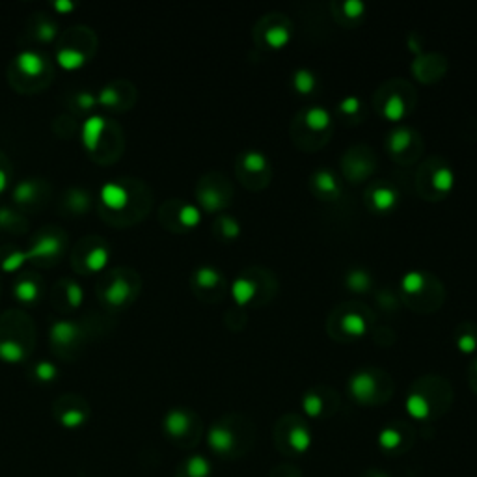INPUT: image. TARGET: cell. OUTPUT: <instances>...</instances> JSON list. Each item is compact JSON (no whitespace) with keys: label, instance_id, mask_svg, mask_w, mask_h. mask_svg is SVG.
I'll list each match as a JSON object with an SVG mask.
<instances>
[{"label":"cell","instance_id":"54","mask_svg":"<svg viewBox=\"0 0 477 477\" xmlns=\"http://www.w3.org/2000/svg\"><path fill=\"white\" fill-rule=\"evenodd\" d=\"M476 371H477V362H476Z\"/></svg>","mask_w":477,"mask_h":477},{"label":"cell","instance_id":"37","mask_svg":"<svg viewBox=\"0 0 477 477\" xmlns=\"http://www.w3.org/2000/svg\"><path fill=\"white\" fill-rule=\"evenodd\" d=\"M267 166V157L261 151H248L245 155V168L250 172H261Z\"/></svg>","mask_w":477,"mask_h":477},{"label":"cell","instance_id":"31","mask_svg":"<svg viewBox=\"0 0 477 477\" xmlns=\"http://www.w3.org/2000/svg\"><path fill=\"white\" fill-rule=\"evenodd\" d=\"M196 282L201 287H215L220 282V274L215 267H199L196 271Z\"/></svg>","mask_w":477,"mask_h":477},{"label":"cell","instance_id":"44","mask_svg":"<svg viewBox=\"0 0 477 477\" xmlns=\"http://www.w3.org/2000/svg\"><path fill=\"white\" fill-rule=\"evenodd\" d=\"M343 10H345V14L349 15V17H358V15L364 14L365 4L362 2V0H345Z\"/></svg>","mask_w":477,"mask_h":477},{"label":"cell","instance_id":"6","mask_svg":"<svg viewBox=\"0 0 477 477\" xmlns=\"http://www.w3.org/2000/svg\"><path fill=\"white\" fill-rule=\"evenodd\" d=\"M212 466L204 455L194 453L186 457L183 463H179L175 476L173 477H211Z\"/></svg>","mask_w":477,"mask_h":477},{"label":"cell","instance_id":"52","mask_svg":"<svg viewBox=\"0 0 477 477\" xmlns=\"http://www.w3.org/2000/svg\"><path fill=\"white\" fill-rule=\"evenodd\" d=\"M365 477H388L386 474H382V472H377V470H371L365 474Z\"/></svg>","mask_w":477,"mask_h":477},{"label":"cell","instance_id":"19","mask_svg":"<svg viewBox=\"0 0 477 477\" xmlns=\"http://www.w3.org/2000/svg\"><path fill=\"white\" fill-rule=\"evenodd\" d=\"M14 293L17 300L25 302V304H30V302H36L38 297H40V287L32 280H21L19 284L14 287Z\"/></svg>","mask_w":477,"mask_h":477},{"label":"cell","instance_id":"20","mask_svg":"<svg viewBox=\"0 0 477 477\" xmlns=\"http://www.w3.org/2000/svg\"><path fill=\"white\" fill-rule=\"evenodd\" d=\"M371 201L377 209L386 211V209L393 207V204L398 201V193L393 188H390V186H377L371 194Z\"/></svg>","mask_w":477,"mask_h":477},{"label":"cell","instance_id":"39","mask_svg":"<svg viewBox=\"0 0 477 477\" xmlns=\"http://www.w3.org/2000/svg\"><path fill=\"white\" fill-rule=\"evenodd\" d=\"M66 297H67V302H69V306L79 308V306L82 304V300H84V289H82L79 284L69 282V284L66 285Z\"/></svg>","mask_w":477,"mask_h":477},{"label":"cell","instance_id":"30","mask_svg":"<svg viewBox=\"0 0 477 477\" xmlns=\"http://www.w3.org/2000/svg\"><path fill=\"white\" fill-rule=\"evenodd\" d=\"M199 220H201V211L196 206H193V204H186V206L179 209V222L186 225V228L198 225Z\"/></svg>","mask_w":477,"mask_h":477},{"label":"cell","instance_id":"53","mask_svg":"<svg viewBox=\"0 0 477 477\" xmlns=\"http://www.w3.org/2000/svg\"><path fill=\"white\" fill-rule=\"evenodd\" d=\"M408 47H412L414 51H417V43H416V40H414V38H411V40H408Z\"/></svg>","mask_w":477,"mask_h":477},{"label":"cell","instance_id":"32","mask_svg":"<svg viewBox=\"0 0 477 477\" xmlns=\"http://www.w3.org/2000/svg\"><path fill=\"white\" fill-rule=\"evenodd\" d=\"M34 377L41 380V382H51V380L58 377V369L51 362H38L36 367H34Z\"/></svg>","mask_w":477,"mask_h":477},{"label":"cell","instance_id":"23","mask_svg":"<svg viewBox=\"0 0 477 477\" xmlns=\"http://www.w3.org/2000/svg\"><path fill=\"white\" fill-rule=\"evenodd\" d=\"M106 263H108V250H106L105 246H95L86 256V267L92 272L103 271Z\"/></svg>","mask_w":477,"mask_h":477},{"label":"cell","instance_id":"47","mask_svg":"<svg viewBox=\"0 0 477 477\" xmlns=\"http://www.w3.org/2000/svg\"><path fill=\"white\" fill-rule=\"evenodd\" d=\"M77 103H79L80 108L90 110L92 106L97 105V95H93V93L90 92H80L79 95H77Z\"/></svg>","mask_w":477,"mask_h":477},{"label":"cell","instance_id":"17","mask_svg":"<svg viewBox=\"0 0 477 477\" xmlns=\"http://www.w3.org/2000/svg\"><path fill=\"white\" fill-rule=\"evenodd\" d=\"M56 62L64 69H79L84 66L86 56H84V53H80L79 49H60L56 53Z\"/></svg>","mask_w":477,"mask_h":477},{"label":"cell","instance_id":"51","mask_svg":"<svg viewBox=\"0 0 477 477\" xmlns=\"http://www.w3.org/2000/svg\"><path fill=\"white\" fill-rule=\"evenodd\" d=\"M8 185V175L4 170H0V193H4V188Z\"/></svg>","mask_w":477,"mask_h":477},{"label":"cell","instance_id":"42","mask_svg":"<svg viewBox=\"0 0 477 477\" xmlns=\"http://www.w3.org/2000/svg\"><path fill=\"white\" fill-rule=\"evenodd\" d=\"M118 99H119L118 92H116L112 86H106L103 88V90L99 92V95H97V105L114 106L116 103H118Z\"/></svg>","mask_w":477,"mask_h":477},{"label":"cell","instance_id":"22","mask_svg":"<svg viewBox=\"0 0 477 477\" xmlns=\"http://www.w3.org/2000/svg\"><path fill=\"white\" fill-rule=\"evenodd\" d=\"M291 40V30L287 27H271L265 32V41L274 49H280V47L287 45V41Z\"/></svg>","mask_w":477,"mask_h":477},{"label":"cell","instance_id":"38","mask_svg":"<svg viewBox=\"0 0 477 477\" xmlns=\"http://www.w3.org/2000/svg\"><path fill=\"white\" fill-rule=\"evenodd\" d=\"M56 34H58V27L54 25L53 21H41L40 25H38V30H36L38 40L45 41V43L53 41L56 38Z\"/></svg>","mask_w":477,"mask_h":477},{"label":"cell","instance_id":"45","mask_svg":"<svg viewBox=\"0 0 477 477\" xmlns=\"http://www.w3.org/2000/svg\"><path fill=\"white\" fill-rule=\"evenodd\" d=\"M222 232H224L225 237H237L238 232H241V225L232 217H224L222 219Z\"/></svg>","mask_w":477,"mask_h":477},{"label":"cell","instance_id":"5","mask_svg":"<svg viewBox=\"0 0 477 477\" xmlns=\"http://www.w3.org/2000/svg\"><path fill=\"white\" fill-rule=\"evenodd\" d=\"M408 440L411 438L404 435V431L401 427H395V425H388L382 431L378 432V445L380 450L386 451V453H395L399 455L404 448H408Z\"/></svg>","mask_w":477,"mask_h":477},{"label":"cell","instance_id":"13","mask_svg":"<svg viewBox=\"0 0 477 477\" xmlns=\"http://www.w3.org/2000/svg\"><path fill=\"white\" fill-rule=\"evenodd\" d=\"M79 336V326L71 323V321H56L51 326V339L58 345H69L73 343Z\"/></svg>","mask_w":477,"mask_h":477},{"label":"cell","instance_id":"4","mask_svg":"<svg viewBox=\"0 0 477 477\" xmlns=\"http://www.w3.org/2000/svg\"><path fill=\"white\" fill-rule=\"evenodd\" d=\"M352 395L362 401V403H369L377 395V378L375 375L367 371H358L352 375L351 382H349Z\"/></svg>","mask_w":477,"mask_h":477},{"label":"cell","instance_id":"48","mask_svg":"<svg viewBox=\"0 0 477 477\" xmlns=\"http://www.w3.org/2000/svg\"><path fill=\"white\" fill-rule=\"evenodd\" d=\"M457 347L464 352H472L477 347V339L474 338L472 334H463V336L457 339Z\"/></svg>","mask_w":477,"mask_h":477},{"label":"cell","instance_id":"16","mask_svg":"<svg viewBox=\"0 0 477 477\" xmlns=\"http://www.w3.org/2000/svg\"><path fill=\"white\" fill-rule=\"evenodd\" d=\"M256 291H258L256 284H254L250 278H245V276H238V278L232 284V295L237 304H246V302H250V300L254 298V295H256Z\"/></svg>","mask_w":477,"mask_h":477},{"label":"cell","instance_id":"21","mask_svg":"<svg viewBox=\"0 0 477 477\" xmlns=\"http://www.w3.org/2000/svg\"><path fill=\"white\" fill-rule=\"evenodd\" d=\"M382 112H384L386 118L391 119V121H398V119L403 118L404 112H406V105H404L403 97H401L399 93L390 95L388 101L384 103V106H382Z\"/></svg>","mask_w":477,"mask_h":477},{"label":"cell","instance_id":"15","mask_svg":"<svg viewBox=\"0 0 477 477\" xmlns=\"http://www.w3.org/2000/svg\"><path fill=\"white\" fill-rule=\"evenodd\" d=\"M27 356V351L25 347L19 343V341H14V339H2L0 341V360L6 362V364H19Z\"/></svg>","mask_w":477,"mask_h":477},{"label":"cell","instance_id":"2","mask_svg":"<svg viewBox=\"0 0 477 477\" xmlns=\"http://www.w3.org/2000/svg\"><path fill=\"white\" fill-rule=\"evenodd\" d=\"M166 437L181 448H193L198 442V427L194 424V416L183 408H172L162 421Z\"/></svg>","mask_w":477,"mask_h":477},{"label":"cell","instance_id":"34","mask_svg":"<svg viewBox=\"0 0 477 477\" xmlns=\"http://www.w3.org/2000/svg\"><path fill=\"white\" fill-rule=\"evenodd\" d=\"M27 261H28L27 250H25V252L17 250V252L8 254L6 258H4V261H2V269H4V272H15V271H19L21 267L25 265Z\"/></svg>","mask_w":477,"mask_h":477},{"label":"cell","instance_id":"1","mask_svg":"<svg viewBox=\"0 0 477 477\" xmlns=\"http://www.w3.org/2000/svg\"><path fill=\"white\" fill-rule=\"evenodd\" d=\"M207 444L215 455L222 458H237L248 453L252 437L243 435L237 427L230 421H219L207 432Z\"/></svg>","mask_w":477,"mask_h":477},{"label":"cell","instance_id":"28","mask_svg":"<svg viewBox=\"0 0 477 477\" xmlns=\"http://www.w3.org/2000/svg\"><path fill=\"white\" fill-rule=\"evenodd\" d=\"M453 183H455V175H453L451 168H448V166L438 168L435 175H432V185H435L437 191H450Z\"/></svg>","mask_w":477,"mask_h":477},{"label":"cell","instance_id":"9","mask_svg":"<svg viewBox=\"0 0 477 477\" xmlns=\"http://www.w3.org/2000/svg\"><path fill=\"white\" fill-rule=\"evenodd\" d=\"M15 62H17L21 73H25L27 77H38L45 67V62L41 58V54H38L36 51H21Z\"/></svg>","mask_w":477,"mask_h":477},{"label":"cell","instance_id":"18","mask_svg":"<svg viewBox=\"0 0 477 477\" xmlns=\"http://www.w3.org/2000/svg\"><path fill=\"white\" fill-rule=\"evenodd\" d=\"M306 123H308L310 129H313V131H321V129L330 125V112L326 110L325 106L321 105L310 106L308 112H306Z\"/></svg>","mask_w":477,"mask_h":477},{"label":"cell","instance_id":"26","mask_svg":"<svg viewBox=\"0 0 477 477\" xmlns=\"http://www.w3.org/2000/svg\"><path fill=\"white\" fill-rule=\"evenodd\" d=\"M302 408L308 416L317 417L323 414V408H325V401L321 398V393L317 391H308L302 399Z\"/></svg>","mask_w":477,"mask_h":477},{"label":"cell","instance_id":"27","mask_svg":"<svg viewBox=\"0 0 477 477\" xmlns=\"http://www.w3.org/2000/svg\"><path fill=\"white\" fill-rule=\"evenodd\" d=\"M36 193H38V188H36L34 181H30V179L21 181L19 185L14 188V201H17V204H30L36 198Z\"/></svg>","mask_w":477,"mask_h":477},{"label":"cell","instance_id":"33","mask_svg":"<svg viewBox=\"0 0 477 477\" xmlns=\"http://www.w3.org/2000/svg\"><path fill=\"white\" fill-rule=\"evenodd\" d=\"M411 144V131L404 129V127H399L395 131H391L390 134V147L393 151H403L404 147Z\"/></svg>","mask_w":477,"mask_h":477},{"label":"cell","instance_id":"10","mask_svg":"<svg viewBox=\"0 0 477 477\" xmlns=\"http://www.w3.org/2000/svg\"><path fill=\"white\" fill-rule=\"evenodd\" d=\"M60 238L54 237V235H47V237H41L32 248H28L27 256L28 259H45V258H54L56 254L60 252Z\"/></svg>","mask_w":477,"mask_h":477},{"label":"cell","instance_id":"40","mask_svg":"<svg viewBox=\"0 0 477 477\" xmlns=\"http://www.w3.org/2000/svg\"><path fill=\"white\" fill-rule=\"evenodd\" d=\"M69 206L73 207V211H86L88 206H90V198H88V194L84 193V191H71V194H69Z\"/></svg>","mask_w":477,"mask_h":477},{"label":"cell","instance_id":"35","mask_svg":"<svg viewBox=\"0 0 477 477\" xmlns=\"http://www.w3.org/2000/svg\"><path fill=\"white\" fill-rule=\"evenodd\" d=\"M315 183L325 193H336L338 191V183H336V178H334V173L330 170H319L315 173Z\"/></svg>","mask_w":477,"mask_h":477},{"label":"cell","instance_id":"11","mask_svg":"<svg viewBox=\"0 0 477 477\" xmlns=\"http://www.w3.org/2000/svg\"><path fill=\"white\" fill-rule=\"evenodd\" d=\"M406 411L416 419H427L432 412L431 401L429 398H425L421 391H412L406 398Z\"/></svg>","mask_w":477,"mask_h":477},{"label":"cell","instance_id":"49","mask_svg":"<svg viewBox=\"0 0 477 477\" xmlns=\"http://www.w3.org/2000/svg\"><path fill=\"white\" fill-rule=\"evenodd\" d=\"M15 219V215L12 209H8V207H0V228H8V225L12 224Z\"/></svg>","mask_w":477,"mask_h":477},{"label":"cell","instance_id":"8","mask_svg":"<svg viewBox=\"0 0 477 477\" xmlns=\"http://www.w3.org/2000/svg\"><path fill=\"white\" fill-rule=\"evenodd\" d=\"M101 199L106 207L119 211L129 204V194L125 186H121L119 183H105L101 186Z\"/></svg>","mask_w":477,"mask_h":477},{"label":"cell","instance_id":"36","mask_svg":"<svg viewBox=\"0 0 477 477\" xmlns=\"http://www.w3.org/2000/svg\"><path fill=\"white\" fill-rule=\"evenodd\" d=\"M401 285H403L404 291L416 293L424 287V274L417 271H408L401 280Z\"/></svg>","mask_w":477,"mask_h":477},{"label":"cell","instance_id":"43","mask_svg":"<svg viewBox=\"0 0 477 477\" xmlns=\"http://www.w3.org/2000/svg\"><path fill=\"white\" fill-rule=\"evenodd\" d=\"M269 477H302L300 472L295 466H289V464H280L276 468H272L271 476Z\"/></svg>","mask_w":477,"mask_h":477},{"label":"cell","instance_id":"29","mask_svg":"<svg viewBox=\"0 0 477 477\" xmlns=\"http://www.w3.org/2000/svg\"><path fill=\"white\" fill-rule=\"evenodd\" d=\"M369 284H371V276L364 269H354L347 274V285L354 291H364Z\"/></svg>","mask_w":477,"mask_h":477},{"label":"cell","instance_id":"25","mask_svg":"<svg viewBox=\"0 0 477 477\" xmlns=\"http://www.w3.org/2000/svg\"><path fill=\"white\" fill-rule=\"evenodd\" d=\"M341 326H343L345 332H349L352 336H362L365 328H367L365 319L360 313H345L341 317Z\"/></svg>","mask_w":477,"mask_h":477},{"label":"cell","instance_id":"41","mask_svg":"<svg viewBox=\"0 0 477 477\" xmlns=\"http://www.w3.org/2000/svg\"><path fill=\"white\" fill-rule=\"evenodd\" d=\"M199 201H201V206L206 207V209H209V211H215V209H219L220 207L219 193H215L212 188L201 191V194H199Z\"/></svg>","mask_w":477,"mask_h":477},{"label":"cell","instance_id":"12","mask_svg":"<svg viewBox=\"0 0 477 477\" xmlns=\"http://www.w3.org/2000/svg\"><path fill=\"white\" fill-rule=\"evenodd\" d=\"M88 421V411L82 406H67L58 412V424L66 429H79Z\"/></svg>","mask_w":477,"mask_h":477},{"label":"cell","instance_id":"14","mask_svg":"<svg viewBox=\"0 0 477 477\" xmlns=\"http://www.w3.org/2000/svg\"><path fill=\"white\" fill-rule=\"evenodd\" d=\"M129 297H131V285H129V282L121 278L114 280L105 291V300L112 306L125 304Z\"/></svg>","mask_w":477,"mask_h":477},{"label":"cell","instance_id":"50","mask_svg":"<svg viewBox=\"0 0 477 477\" xmlns=\"http://www.w3.org/2000/svg\"><path fill=\"white\" fill-rule=\"evenodd\" d=\"M53 6L60 14H67V12L75 10V2H71V0H54Z\"/></svg>","mask_w":477,"mask_h":477},{"label":"cell","instance_id":"24","mask_svg":"<svg viewBox=\"0 0 477 477\" xmlns=\"http://www.w3.org/2000/svg\"><path fill=\"white\" fill-rule=\"evenodd\" d=\"M293 84L300 93H310L315 88V75L306 69V67H300L295 71V77H293Z\"/></svg>","mask_w":477,"mask_h":477},{"label":"cell","instance_id":"46","mask_svg":"<svg viewBox=\"0 0 477 477\" xmlns=\"http://www.w3.org/2000/svg\"><path fill=\"white\" fill-rule=\"evenodd\" d=\"M339 108L347 114L358 112V108H360V99H358L356 95H347V97H343L341 103H339Z\"/></svg>","mask_w":477,"mask_h":477},{"label":"cell","instance_id":"3","mask_svg":"<svg viewBox=\"0 0 477 477\" xmlns=\"http://www.w3.org/2000/svg\"><path fill=\"white\" fill-rule=\"evenodd\" d=\"M276 445H278V450L284 455L300 457L312 445V432H310V429L302 421L291 419L284 427V431L280 432L278 438H276Z\"/></svg>","mask_w":477,"mask_h":477},{"label":"cell","instance_id":"7","mask_svg":"<svg viewBox=\"0 0 477 477\" xmlns=\"http://www.w3.org/2000/svg\"><path fill=\"white\" fill-rule=\"evenodd\" d=\"M105 127L106 121L101 118V116H97V114H95V116H90V118L82 123V142H84L86 149H90V151L97 149Z\"/></svg>","mask_w":477,"mask_h":477}]
</instances>
